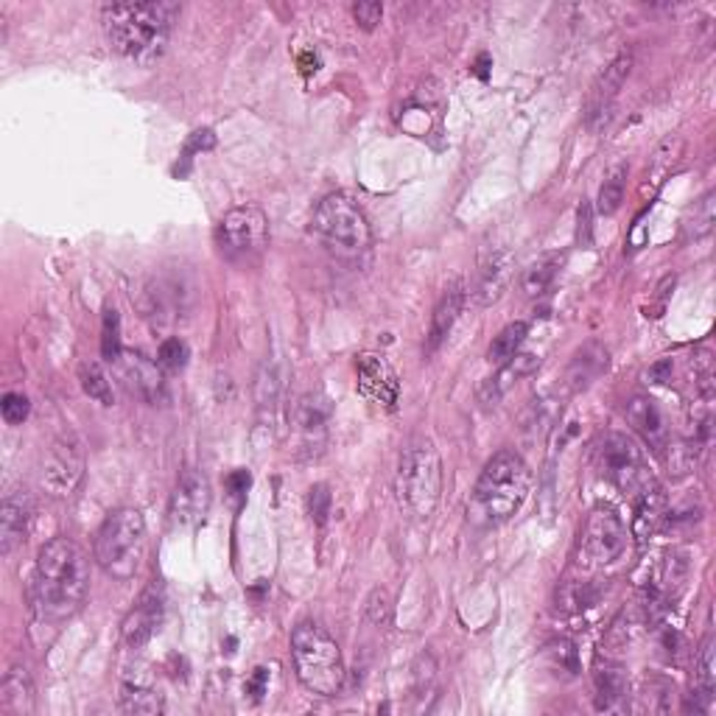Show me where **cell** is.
Segmentation results:
<instances>
[{
  "mask_svg": "<svg viewBox=\"0 0 716 716\" xmlns=\"http://www.w3.org/2000/svg\"><path fill=\"white\" fill-rule=\"evenodd\" d=\"M327 420H331V406L322 395H303L294 406V429H297L303 448H320L327 434Z\"/></svg>",
  "mask_w": 716,
  "mask_h": 716,
  "instance_id": "23",
  "label": "cell"
},
{
  "mask_svg": "<svg viewBox=\"0 0 716 716\" xmlns=\"http://www.w3.org/2000/svg\"><path fill=\"white\" fill-rule=\"evenodd\" d=\"M638 714H669L675 708V686L664 677H644L636 694H630Z\"/></svg>",
  "mask_w": 716,
  "mask_h": 716,
  "instance_id": "26",
  "label": "cell"
},
{
  "mask_svg": "<svg viewBox=\"0 0 716 716\" xmlns=\"http://www.w3.org/2000/svg\"><path fill=\"white\" fill-rule=\"evenodd\" d=\"M705 448H699L697 442L688 440V437H683V440L671 442L664 448V459H666V468H669V475H675V479H683V475L694 473V468L699 464V457H703Z\"/></svg>",
  "mask_w": 716,
  "mask_h": 716,
  "instance_id": "31",
  "label": "cell"
},
{
  "mask_svg": "<svg viewBox=\"0 0 716 716\" xmlns=\"http://www.w3.org/2000/svg\"><path fill=\"white\" fill-rule=\"evenodd\" d=\"M395 490L401 507L414 518L434 516L442 496V459L431 440H414L401 453L395 475Z\"/></svg>",
  "mask_w": 716,
  "mask_h": 716,
  "instance_id": "7",
  "label": "cell"
},
{
  "mask_svg": "<svg viewBox=\"0 0 716 716\" xmlns=\"http://www.w3.org/2000/svg\"><path fill=\"white\" fill-rule=\"evenodd\" d=\"M163 610H166V599H163V590L157 585L144 590L140 602L135 605L133 614L124 621V641H127L129 649H140L155 638V632L160 630Z\"/></svg>",
  "mask_w": 716,
  "mask_h": 716,
  "instance_id": "17",
  "label": "cell"
},
{
  "mask_svg": "<svg viewBox=\"0 0 716 716\" xmlns=\"http://www.w3.org/2000/svg\"><path fill=\"white\" fill-rule=\"evenodd\" d=\"M625 414H627V423L632 425V431H636V434L641 437L655 453H664V448L669 445L671 440V431L658 403L647 395H636L630 403H627Z\"/></svg>",
  "mask_w": 716,
  "mask_h": 716,
  "instance_id": "19",
  "label": "cell"
},
{
  "mask_svg": "<svg viewBox=\"0 0 716 716\" xmlns=\"http://www.w3.org/2000/svg\"><path fill=\"white\" fill-rule=\"evenodd\" d=\"M512 272H516V264H512L510 249L504 247H488L482 253V261H479V272H475V286L473 297L479 305H493L499 303L501 294L507 292L512 281Z\"/></svg>",
  "mask_w": 716,
  "mask_h": 716,
  "instance_id": "16",
  "label": "cell"
},
{
  "mask_svg": "<svg viewBox=\"0 0 716 716\" xmlns=\"http://www.w3.org/2000/svg\"><path fill=\"white\" fill-rule=\"evenodd\" d=\"M627 549V527L619 512L608 504H599L590 510L579 534V566L582 568H605L614 566Z\"/></svg>",
  "mask_w": 716,
  "mask_h": 716,
  "instance_id": "10",
  "label": "cell"
},
{
  "mask_svg": "<svg viewBox=\"0 0 716 716\" xmlns=\"http://www.w3.org/2000/svg\"><path fill=\"white\" fill-rule=\"evenodd\" d=\"M464 303H468V288H464L462 281H453L451 286L442 292L440 303H437V308H434V316H431L429 344H425V350H429V353L440 350V344L451 336V331H453V325H457L459 314H462Z\"/></svg>",
  "mask_w": 716,
  "mask_h": 716,
  "instance_id": "24",
  "label": "cell"
},
{
  "mask_svg": "<svg viewBox=\"0 0 716 716\" xmlns=\"http://www.w3.org/2000/svg\"><path fill=\"white\" fill-rule=\"evenodd\" d=\"M213 504V490L207 475L196 468H185L171 493V521L177 527L194 529L207 518Z\"/></svg>",
  "mask_w": 716,
  "mask_h": 716,
  "instance_id": "13",
  "label": "cell"
},
{
  "mask_svg": "<svg viewBox=\"0 0 716 716\" xmlns=\"http://www.w3.org/2000/svg\"><path fill=\"white\" fill-rule=\"evenodd\" d=\"M594 703L596 710L605 714H621L630 708V680L627 671L616 664H605L594 675Z\"/></svg>",
  "mask_w": 716,
  "mask_h": 716,
  "instance_id": "22",
  "label": "cell"
},
{
  "mask_svg": "<svg viewBox=\"0 0 716 716\" xmlns=\"http://www.w3.org/2000/svg\"><path fill=\"white\" fill-rule=\"evenodd\" d=\"M29 412H31L29 398L20 395V392H7V395H3V401H0V414H3V420H7L9 425L26 423Z\"/></svg>",
  "mask_w": 716,
  "mask_h": 716,
  "instance_id": "39",
  "label": "cell"
},
{
  "mask_svg": "<svg viewBox=\"0 0 716 716\" xmlns=\"http://www.w3.org/2000/svg\"><path fill=\"white\" fill-rule=\"evenodd\" d=\"M355 386L367 401L386 409H395L398 398H401V381L392 364L379 353H362L355 359Z\"/></svg>",
  "mask_w": 716,
  "mask_h": 716,
  "instance_id": "14",
  "label": "cell"
},
{
  "mask_svg": "<svg viewBox=\"0 0 716 716\" xmlns=\"http://www.w3.org/2000/svg\"><path fill=\"white\" fill-rule=\"evenodd\" d=\"M527 333H529L527 322H512V325H507L504 331L493 339V344H490L488 362L496 364V367H504V364H510L512 359L521 353L523 342H527Z\"/></svg>",
  "mask_w": 716,
  "mask_h": 716,
  "instance_id": "28",
  "label": "cell"
},
{
  "mask_svg": "<svg viewBox=\"0 0 716 716\" xmlns=\"http://www.w3.org/2000/svg\"><path fill=\"white\" fill-rule=\"evenodd\" d=\"M177 3H109L101 23L115 51L135 65H151L166 53Z\"/></svg>",
  "mask_w": 716,
  "mask_h": 716,
  "instance_id": "2",
  "label": "cell"
},
{
  "mask_svg": "<svg viewBox=\"0 0 716 716\" xmlns=\"http://www.w3.org/2000/svg\"><path fill=\"white\" fill-rule=\"evenodd\" d=\"M101 353L109 364H115L121 359V316L118 311L107 308L104 311V327H101Z\"/></svg>",
  "mask_w": 716,
  "mask_h": 716,
  "instance_id": "36",
  "label": "cell"
},
{
  "mask_svg": "<svg viewBox=\"0 0 716 716\" xmlns=\"http://www.w3.org/2000/svg\"><path fill=\"white\" fill-rule=\"evenodd\" d=\"M529 488V464L516 451H499L475 479L468 499V521L479 529H493L510 521L527 501Z\"/></svg>",
  "mask_w": 716,
  "mask_h": 716,
  "instance_id": "3",
  "label": "cell"
},
{
  "mask_svg": "<svg viewBox=\"0 0 716 716\" xmlns=\"http://www.w3.org/2000/svg\"><path fill=\"white\" fill-rule=\"evenodd\" d=\"M594 464L605 482H610L619 493L632 496V499L647 484L655 482L653 470H649V462L641 448H638V442L632 437L619 434V431L605 434L602 440L596 442Z\"/></svg>",
  "mask_w": 716,
  "mask_h": 716,
  "instance_id": "8",
  "label": "cell"
},
{
  "mask_svg": "<svg viewBox=\"0 0 716 716\" xmlns=\"http://www.w3.org/2000/svg\"><path fill=\"white\" fill-rule=\"evenodd\" d=\"M546 660H549V666L557 671V675H566V677L579 675V655L571 641L549 644V647H546Z\"/></svg>",
  "mask_w": 716,
  "mask_h": 716,
  "instance_id": "37",
  "label": "cell"
},
{
  "mask_svg": "<svg viewBox=\"0 0 716 716\" xmlns=\"http://www.w3.org/2000/svg\"><path fill=\"white\" fill-rule=\"evenodd\" d=\"M669 518V496L660 488L658 482L647 484L641 493L636 496V516H632V538L638 543H649L655 534L660 532V527Z\"/></svg>",
  "mask_w": 716,
  "mask_h": 716,
  "instance_id": "20",
  "label": "cell"
},
{
  "mask_svg": "<svg viewBox=\"0 0 716 716\" xmlns=\"http://www.w3.org/2000/svg\"><path fill=\"white\" fill-rule=\"evenodd\" d=\"M557 272H560V255H543V258H538L534 264H529L527 269H523L521 292L527 294V297H540V294L549 292Z\"/></svg>",
  "mask_w": 716,
  "mask_h": 716,
  "instance_id": "29",
  "label": "cell"
},
{
  "mask_svg": "<svg viewBox=\"0 0 716 716\" xmlns=\"http://www.w3.org/2000/svg\"><path fill=\"white\" fill-rule=\"evenodd\" d=\"M249 484H253V479H249L247 470H235V473L227 479V490L235 501H242L244 496H247Z\"/></svg>",
  "mask_w": 716,
  "mask_h": 716,
  "instance_id": "43",
  "label": "cell"
},
{
  "mask_svg": "<svg viewBox=\"0 0 716 716\" xmlns=\"http://www.w3.org/2000/svg\"><path fill=\"white\" fill-rule=\"evenodd\" d=\"M311 229L339 258H359L373 244V229L362 205L347 194H331L316 205Z\"/></svg>",
  "mask_w": 716,
  "mask_h": 716,
  "instance_id": "6",
  "label": "cell"
},
{
  "mask_svg": "<svg viewBox=\"0 0 716 716\" xmlns=\"http://www.w3.org/2000/svg\"><path fill=\"white\" fill-rule=\"evenodd\" d=\"M0 710L7 716H29L35 710V683L26 666H12L0 686Z\"/></svg>",
  "mask_w": 716,
  "mask_h": 716,
  "instance_id": "25",
  "label": "cell"
},
{
  "mask_svg": "<svg viewBox=\"0 0 716 716\" xmlns=\"http://www.w3.org/2000/svg\"><path fill=\"white\" fill-rule=\"evenodd\" d=\"M31 516H35V501H31L29 490H9L7 499H3V507H0V549H3L7 557L29 534Z\"/></svg>",
  "mask_w": 716,
  "mask_h": 716,
  "instance_id": "18",
  "label": "cell"
},
{
  "mask_svg": "<svg viewBox=\"0 0 716 716\" xmlns=\"http://www.w3.org/2000/svg\"><path fill=\"white\" fill-rule=\"evenodd\" d=\"M308 512L316 523H325V518L331 516V493L325 484H316L308 493Z\"/></svg>",
  "mask_w": 716,
  "mask_h": 716,
  "instance_id": "42",
  "label": "cell"
},
{
  "mask_svg": "<svg viewBox=\"0 0 716 716\" xmlns=\"http://www.w3.org/2000/svg\"><path fill=\"white\" fill-rule=\"evenodd\" d=\"M121 710H127V714H163L166 703H163V694L157 688L135 680L121 688Z\"/></svg>",
  "mask_w": 716,
  "mask_h": 716,
  "instance_id": "30",
  "label": "cell"
},
{
  "mask_svg": "<svg viewBox=\"0 0 716 716\" xmlns=\"http://www.w3.org/2000/svg\"><path fill=\"white\" fill-rule=\"evenodd\" d=\"M90 594V562L68 538L48 540L31 577V605L48 625L73 619Z\"/></svg>",
  "mask_w": 716,
  "mask_h": 716,
  "instance_id": "1",
  "label": "cell"
},
{
  "mask_svg": "<svg viewBox=\"0 0 716 716\" xmlns=\"http://www.w3.org/2000/svg\"><path fill=\"white\" fill-rule=\"evenodd\" d=\"M297 680L316 697H336L344 686V660L336 638L316 621H300L292 632Z\"/></svg>",
  "mask_w": 716,
  "mask_h": 716,
  "instance_id": "4",
  "label": "cell"
},
{
  "mask_svg": "<svg viewBox=\"0 0 716 716\" xmlns=\"http://www.w3.org/2000/svg\"><path fill=\"white\" fill-rule=\"evenodd\" d=\"M188 355H190L188 344H185L179 336H171L160 344V350H157V364H160L163 370L177 373V370H183L185 364H188Z\"/></svg>",
  "mask_w": 716,
  "mask_h": 716,
  "instance_id": "38",
  "label": "cell"
},
{
  "mask_svg": "<svg viewBox=\"0 0 716 716\" xmlns=\"http://www.w3.org/2000/svg\"><path fill=\"white\" fill-rule=\"evenodd\" d=\"M714 222H716V194L714 190H708V194L699 196V199L694 202V207L686 213V218H683V238H686V242H699V238H705V235L714 229Z\"/></svg>",
  "mask_w": 716,
  "mask_h": 716,
  "instance_id": "27",
  "label": "cell"
},
{
  "mask_svg": "<svg viewBox=\"0 0 716 716\" xmlns=\"http://www.w3.org/2000/svg\"><path fill=\"white\" fill-rule=\"evenodd\" d=\"M216 247L227 264L253 266L264 258L269 247V222L264 210L247 205L224 213L216 227Z\"/></svg>",
  "mask_w": 716,
  "mask_h": 716,
  "instance_id": "9",
  "label": "cell"
},
{
  "mask_svg": "<svg viewBox=\"0 0 716 716\" xmlns=\"http://www.w3.org/2000/svg\"><path fill=\"white\" fill-rule=\"evenodd\" d=\"M625 190H627V168L625 166L610 168L602 188H599V202H596L599 213H602V216H614V213L621 207V202H625Z\"/></svg>",
  "mask_w": 716,
  "mask_h": 716,
  "instance_id": "33",
  "label": "cell"
},
{
  "mask_svg": "<svg viewBox=\"0 0 716 716\" xmlns=\"http://www.w3.org/2000/svg\"><path fill=\"white\" fill-rule=\"evenodd\" d=\"M79 381H81V390H85L92 401L104 403V406H112V386H109L107 373H104L96 362L81 364Z\"/></svg>",
  "mask_w": 716,
  "mask_h": 716,
  "instance_id": "34",
  "label": "cell"
},
{
  "mask_svg": "<svg viewBox=\"0 0 716 716\" xmlns=\"http://www.w3.org/2000/svg\"><path fill=\"white\" fill-rule=\"evenodd\" d=\"M669 373H671V362H660L649 370V379H653V384H664Z\"/></svg>",
  "mask_w": 716,
  "mask_h": 716,
  "instance_id": "46",
  "label": "cell"
},
{
  "mask_svg": "<svg viewBox=\"0 0 716 716\" xmlns=\"http://www.w3.org/2000/svg\"><path fill=\"white\" fill-rule=\"evenodd\" d=\"M632 70V53L621 51L602 73L596 76L594 87L588 92V104H585V124H588L590 133H602L605 127L614 118L616 98H619V90L625 87V81L630 79Z\"/></svg>",
  "mask_w": 716,
  "mask_h": 716,
  "instance_id": "12",
  "label": "cell"
},
{
  "mask_svg": "<svg viewBox=\"0 0 716 716\" xmlns=\"http://www.w3.org/2000/svg\"><path fill=\"white\" fill-rule=\"evenodd\" d=\"M596 590L588 582H571L557 594V610L562 614H582V610L594 608Z\"/></svg>",
  "mask_w": 716,
  "mask_h": 716,
  "instance_id": "35",
  "label": "cell"
},
{
  "mask_svg": "<svg viewBox=\"0 0 716 716\" xmlns=\"http://www.w3.org/2000/svg\"><path fill=\"white\" fill-rule=\"evenodd\" d=\"M247 692L253 694L255 699L264 697V692H266V669H255V675L247 680Z\"/></svg>",
  "mask_w": 716,
  "mask_h": 716,
  "instance_id": "44",
  "label": "cell"
},
{
  "mask_svg": "<svg viewBox=\"0 0 716 716\" xmlns=\"http://www.w3.org/2000/svg\"><path fill=\"white\" fill-rule=\"evenodd\" d=\"M85 479V453L73 437L51 442L40 462V488L51 499H70Z\"/></svg>",
  "mask_w": 716,
  "mask_h": 716,
  "instance_id": "11",
  "label": "cell"
},
{
  "mask_svg": "<svg viewBox=\"0 0 716 716\" xmlns=\"http://www.w3.org/2000/svg\"><path fill=\"white\" fill-rule=\"evenodd\" d=\"M92 555L107 577L127 582L140 571L146 555V518L135 507L109 512L96 532Z\"/></svg>",
  "mask_w": 716,
  "mask_h": 716,
  "instance_id": "5",
  "label": "cell"
},
{
  "mask_svg": "<svg viewBox=\"0 0 716 716\" xmlns=\"http://www.w3.org/2000/svg\"><path fill=\"white\" fill-rule=\"evenodd\" d=\"M610 355L608 347H602L599 342H588L573 353L571 364L566 370V386L568 392H585L588 386H594L596 381L602 379V373H608Z\"/></svg>",
  "mask_w": 716,
  "mask_h": 716,
  "instance_id": "21",
  "label": "cell"
},
{
  "mask_svg": "<svg viewBox=\"0 0 716 716\" xmlns=\"http://www.w3.org/2000/svg\"><path fill=\"white\" fill-rule=\"evenodd\" d=\"M115 370H118V375H121L124 386H127L133 395H138L140 401L157 406V403L166 398V381H163V373H160L163 367L160 364L149 362L146 355L127 353V350H124L121 359L115 362Z\"/></svg>",
  "mask_w": 716,
  "mask_h": 716,
  "instance_id": "15",
  "label": "cell"
},
{
  "mask_svg": "<svg viewBox=\"0 0 716 716\" xmlns=\"http://www.w3.org/2000/svg\"><path fill=\"white\" fill-rule=\"evenodd\" d=\"M585 229V244L590 242V205L588 202H582V207H579V235H582Z\"/></svg>",
  "mask_w": 716,
  "mask_h": 716,
  "instance_id": "45",
  "label": "cell"
},
{
  "mask_svg": "<svg viewBox=\"0 0 716 716\" xmlns=\"http://www.w3.org/2000/svg\"><path fill=\"white\" fill-rule=\"evenodd\" d=\"M714 638H705L699 647L697 658H694V683L692 692L714 694L716 692V658H714Z\"/></svg>",
  "mask_w": 716,
  "mask_h": 716,
  "instance_id": "32",
  "label": "cell"
},
{
  "mask_svg": "<svg viewBox=\"0 0 716 716\" xmlns=\"http://www.w3.org/2000/svg\"><path fill=\"white\" fill-rule=\"evenodd\" d=\"M353 18H355V23L362 26V29L373 31L375 26L381 23V18H384V7H381V3H375V0H364V3H355L353 7Z\"/></svg>",
  "mask_w": 716,
  "mask_h": 716,
  "instance_id": "41",
  "label": "cell"
},
{
  "mask_svg": "<svg viewBox=\"0 0 716 716\" xmlns=\"http://www.w3.org/2000/svg\"><path fill=\"white\" fill-rule=\"evenodd\" d=\"M367 619L373 621V625H379V627L390 625L392 599H390V594H386L384 588H375L373 596L367 599Z\"/></svg>",
  "mask_w": 716,
  "mask_h": 716,
  "instance_id": "40",
  "label": "cell"
}]
</instances>
